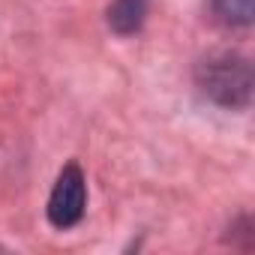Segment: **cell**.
<instances>
[{
	"mask_svg": "<svg viewBox=\"0 0 255 255\" xmlns=\"http://www.w3.org/2000/svg\"><path fill=\"white\" fill-rule=\"evenodd\" d=\"M87 204V186H84V174L78 165H66L51 189L48 198V219L54 228H72Z\"/></svg>",
	"mask_w": 255,
	"mask_h": 255,
	"instance_id": "cell-2",
	"label": "cell"
},
{
	"mask_svg": "<svg viewBox=\"0 0 255 255\" xmlns=\"http://www.w3.org/2000/svg\"><path fill=\"white\" fill-rule=\"evenodd\" d=\"M213 9L225 24L234 27L252 24V0H213Z\"/></svg>",
	"mask_w": 255,
	"mask_h": 255,
	"instance_id": "cell-4",
	"label": "cell"
},
{
	"mask_svg": "<svg viewBox=\"0 0 255 255\" xmlns=\"http://www.w3.org/2000/svg\"><path fill=\"white\" fill-rule=\"evenodd\" d=\"M201 87L222 105H246L252 93V69L243 57H210L201 66Z\"/></svg>",
	"mask_w": 255,
	"mask_h": 255,
	"instance_id": "cell-1",
	"label": "cell"
},
{
	"mask_svg": "<svg viewBox=\"0 0 255 255\" xmlns=\"http://www.w3.org/2000/svg\"><path fill=\"white\" fill-rule=\"evenodd\" d=\"M147 15V0H114L108 6V24L117 33H135Z\"/></svg>",
	"mask_w": 255,
	"mask_h": 255,
	"instance_id": "cell-3",
	"label": "cell"
}]
</instances>
